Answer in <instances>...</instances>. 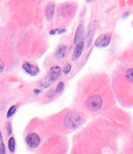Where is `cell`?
<instances>
[{"instance_id":"30bf717a","label":"cell","mask_w":133,"mask_h":154,"mask_svg":"<svg viewBox=\"0 0 133 154\" xmlns=\"http://www.w3.org/2000/svg\"><path fill=\"white\" fill-rule=\"evenodd\" d=\"M55 11V5L54 3H49L46 8V17L49 20H52L53 19Z\"/></svg>"},{"instance_id":"ffe728a7","label":"cell","mask_w":133,"mask_h":154,"mask_svg":"<svg viewBox=\"0 0 133 154\" xmlns=\"http://www.w3.org/2000/svg\"><path fill=\"white\" fill-rule=\"evenodd\" d=\"M5 146L3 142L1 141V144H0V154H5Z\"/></svg>"},{"instance_id":"e0dca14e","label":"cell","mask_w":133,"mask_h":154,"mask_svg":"<svg viewBox=\"0 0 133 154\" xmlns=\"http://www.w3.org/2000/svg\"><path fill=\"white\" fill-rule=\"evenodd\" d=\"M6 131L7 132L8 136L11 134V133H12V127H11V125L9 122H7L6 123Z\"/></svg>"},{"instance_id":"3957f363","label":"cell","mask_w":133,"mask_h":154,"mask_svg":"<svg viewBox=\"0 0 133 154\" xmlns=\"http://www.w3.org/2000/svg\"><path fill=\"white\" fill-rule=\"evenodd\" d=\"M111 36L110 34H106L102 35L99 37L95 41V45L99 48H104L108 46L110 42Z\"/></svg>"},{"instance_id":"9c48e42d","label":"cell","mask_w":133,"mask_h":154,"mask_svg":"<svg viewBox=\"0 0 133 154\" xmlns=\"http://www.w3.org/2000/svg\"><path fill=\"white\" fill-rule=\"evenodd\" d=\"M84 49V42L81 41L76 45V47L75 49V51H74V53L72 55V60H76L77 58H78L80 57L81 54L82 53Z\"/></svg>"},{"instance_id":"ba28073f","label":"cell","mask_w":133,"mask_h":154,"mask_svg":"<svg viewBox=\"0 0 133 154\" xmlns=\"http://www.w3.org/2000/svg\"><path fill=\"white\" fill-rule=\"evenodd\" d=\"M84 33V26L83 24H80L78 26L76 29V32L75 34V41H74V43H75V45H77L78 43L80 42L81 39L82 38L83 35Z\"/></svg>"},{"instance_id":"603a6c76","label":"cell","mask_w":133,"mask_h":154,"mask_svg":"<svg viewBox=\"0 0 133 154\" xmlns=\"http://www.w3.org/2000/svg\"><path fill=\"white\" fill-rule=\"evenodd\" d=\"M33 92L35 93V94H39V93H40V90H38V89H35L34 91H33Z\"/></svg>"},{"instance_id":"8992f818","label":"cell","mask_w":133,"mask_h":154,"mask_svg":"<svg viewBox=\"0 0 133 154\" xmlns=\"http://www.w3.org/2000/svg\"><path fill=\"white\" fill-rule=\"evenodd\" d=\"M61 75V69L60 67L55 66L51 68L49 73V78L52 82H55L60 78Z\"/></svg>"},{"instance_id":"d4e9b609","label":"cell","mask_w":133,"mask_h":154,"mask_svg":"<svg viewBox=\"0 0 133 154\" xmlns=\"http://www.w3.org/2000/svg\"><path fill=\"white\" fill-rule=\"evenodd\" d=\"M3 141V137H2V134H1V133L0 132V142Z\"/></svg>"},{"instance_id":"7a4b0ae2","label":"cell","mask_w":133,"mask_h":154,"mask_svg":"<svg viewBox=\"0 0 133 154\" xmlns=\"http://www.w3.org/2000/svg\"><path fill=\"white\" fill-rule=\"evenodd\" d=\"M102 104V100L98 95H93L87 99L86 102L87 107L92 112H97L101 109Z\"/></svg>"},{"instance_id":"2e32d148","label":"cell","mask_w":133,"mask_h":154,"mask_svg":"<svg viewBox=\"0 0 133 154\" xmlns=\"http://www.w3.org/2000/svg\"><path fill=\"white\" fill-rule=\"evenodd\" d=\"M64 89V83L63 82L59 83L58 85L56 87V89H55V93H60L62 92L63 90Z\"/></svg>"},{"instance_id":"ac0fdd59","label":"cell","mask_w":133,"mask_h":154,"mask_svg":"<svg viewBox=\"0 0 133 154\" xmlns=\"http://www.w3.org/2000/svg\"><path fill=\"white\" fill-rule=\"evenodd\" d=\"M71 69V65L67 64L64 68V72L65 74H68Z\"/></svg>"},{"instance_id":"9a60e30c","label":"cell","mask_w":133,"mask_h":154,"mask_svg":"<svg viewBox=\"0 0 133 154\" xmlns=\"http://www.w3.org/2000/svg\"><path fill=\"white\" fill-rule=\"evenodd\" d=\"M127 78L131 81L132 83H133V68H131L128 69L125 74Z\"/></svg>"},{"instance_id":"d6986e66","label":"cell","mask_w":133,"mask_h":154,"mask_svg":"<svg viewBox=\"0 0 133 154\" xmlns=\"http://www.w3.org/2000/svg\"><path fill=\"white\" fill-rule=\"evenodd\" d=\"M55 94H56V93H55V90H50L47 93L46 97L48 98H52V97H54V96Z\"/></svg>"},{"instance_id":"4fadbf2b","label":"cell","mask_w":133,"mask_h":154,"mask_svg":"<svg viewBox=\"0 0 133 154\" xmlns=\"http://www.w3.org/2000/svg\"><path fill=\"white\" fill-rule=\"evenodd\" d=\"M52 81L50 80V79L49 78V77H47V78H44L41 82H40V86H42L43 88H46V87H49L51 85V84L52 83Z\"/></svg>"},{"instance_id":"7c38bea8","label":"cell","mask_w":133,"mask_h":154,"mask_svg":"<svg viewBox=\"0 0 133 154\" xmlns=\"http://www.w3.org/2000/svg\"><path fill=\"white\" fill-rule=\"evenodd\" d=\"M8 147L9 149V151L11 153H13L15 149V141L13 137H11L9 138L8 142Z\"/></svg>"},{"instance_id":"8fae6325","label":"cell","mask_w":133,"mask_h":154,"mask_svg":"<svg viewBox=\"0 0 133 154\" xmlns=\"http://www.w3.org/2000/svg\"><path fill=\"white\" fill-rule=\"evenodd\" d=\"M66 50H67V49H66V47L65 45L60 46L57 49V50L55 51V57L58 58H60V59L65 58L66 54Z\"/></svg>"},{"instance_id":"cb8c5ba5","label":"cell","mask_w":133,"mask_h":154,"mask_svg":"<svg viewBox=\"0 0 133 154\" xmlns=\"http://www.w3.org/2000/svg\"><path fill=\"white\" fill-rule=\"evenodd\" d=\"M55 33H56V32L55 31V30H51L50 32V35H55Z\"/></svg>"},{"instance_id":"277c9868","label":"cell","mask_w":133,"mask_h":154,"mask_svg":"<svg viewBox=\"0 0 133 154\" xmlns=\"http://www.w3.org/2000/svg\"><path fill=\"white\" fill-rule=\"evenodd\" d=\"M40 142V139L37 134H30L26 138V143L30 148H34L37 147Z\"/></svg>"},{"instance_id":"6da1fadb","label":"cell","mask_w":133,"mask_h":154,"mask_svg":"<svg viewBox=\"0 0 133 154\" xmlns=\"http://www.w3.org/2000/svg\"><path fill=\"white\" fill-rule=\"evenodd\" d=\"M81 117L76 112H71L66 114L64 118V124L69 129H76L81 123Z\"/></svg>"},{"instance_id":"7402d4cb","label":"cell","mask_w":133,"mask_h":154,"mask_svg":"<svg viewBox=\"0 0 133 154\" xmlns=\"http://www.w3.org/2000/svg\"><path fill=\"white\" fill-rule=\"evenodd\" d=\"M58 34H64L66 32V29H60V30H58Z\"/></svg>"},{"instance_id":"5bb4252c","label":"cell","mask_w":133,"mask_h":154,"mask_svg":"<svg viewBox=\"0 0 133 154\" xmlns=\"http://www.w3.org/2000/svg\"><path fill=\"white\" fill-rule=\"evenodd\" d=\"M16 108H17V106H16V105L11 106V107L9 108V109L8 110V112H7V118H9V117H10L14 114V112H15L16 110Z\"/></svg>"},{"instance_id":"44dd1931","label":"cell","mask_w":133,"mask_h":154,"mask_svg":"<svg viewBox=\"0 0 133 154\" xmlns=\"http://www.w3.org/2000/svg\"><path fill=\"white\" fill-rule=\"evenodd\" d=\"M4 68H5L4 62H3V61L1 59V58H0V74L3 72V69H4Z\"/></svg>"},{"instance_id":"5b68a950","label":"cell","mask_w":133,"mask_h":154,"mask_svg":"<svg viewBox=\"0 0 133 154\" xmlns=\"http://www.w3.org/2000/svg\"><path fill=\"white\" fill-rule=\"evenodd\" d=\"M22 68H23L25 72H27L28 74L32 76L37 75L39 72V69L37 66L29 64L28 62H24L23 65H22Z\"/></svg>"},{"instance_id":"52a82bcc","label":"cell","mask_w":133,"mask_h":154,"mask_svg":"<svg viewBox=\"0 0 133 154\" xmlns=\"http://www.w3.org/2000/svg\"><path fill=\"white\" fill-rule=\"evenodd\" d=\"M97 21L92 22V23H90V26H89L88 32H87V39L89 40L88 46H90L92 42V39L93 38V35L95 34V30L97 29Z\"/></svg>"}]
</instances>
